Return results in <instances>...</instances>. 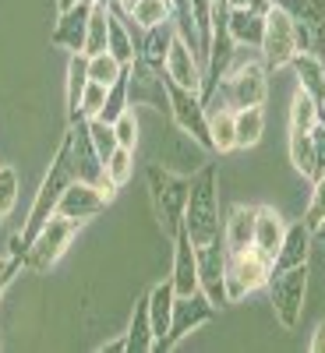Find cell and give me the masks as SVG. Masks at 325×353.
<instances>
[{
    "instance_id": "6da1fadb",
    "label": "cell",
    "mask_w": 325,
    "mask_h": 353,
    "mask_svg": "<svg viewBox=\"0 0 325 353\" xmlns=\"http://www.w3.org/2000/svg\"><path fill=\"white\" fill-rule=\"evenodd\" d=\"M75 181H78V173H75V159H71V141H68V134H64L61 149L53 152V163H50V170H46V176H43L36 198H32V209H28V219H25L21 233H14V237H11V251H14V254L25 258V248L32 244V237L46 226V219L57 212V201H61V194H64Z\"/></svg>"
},
{
    "instance_id": "7a4b0ae2",
    "label": "cell",
    "mask_w": 325,
    "mask_h": 353,
    "mask_svg": "<svg viewBox=\"0 0 325 353\" xmlns=\"http://www.w3.org/2000/svg\"><path fill=\"white\" fill-rule=\"evenodd\" d=\"M184 233L195 248L219 237V170L216 163H205L191 176L188 209H184Z\"/></svg>"
},
{
    "instance_id": "3957f363",
    "label": "cell",
    "mask_w": 325,
    "mask_h": 353,
    "mask_svg": "<svg viewBox=\"0 0 325 353\" xmlns=\"http://www.w3.org/2000/svg\"><path fill=\"white\" fill-rule=\"evenodd\" d=\"M265 64H255V61H244L241 57V46L233 53V61L223 74V81L216 85L213 99L205 106H230V110H244V106H262L265 96H269V78H265Z\"/></svg>"
},
{
    "instance_id": "277c9868",
    "label": "cell",
    "mask_w": 325,
    "mask_h": 353,
    "mask_svg": "<svg viewBox=\"0 0 325 353\" xmlns=\"http://www.w3.org/2000/svg\"><path fill=\"white\" fill-rule=\"evenodd\" d=\"M145 181H149V194H152V205H156L159 230L173 241L177 233L184 230V209H188L191 176L170 173L166 166H149V170H145Z\"/></svg>"
},
{
    "instance_id": "5b68a950",
    "label": "cell",
    "mask_w": 325,
    "mask_h": 353,
    "mask_svg": "<svg viewBox=\"0 0 325 353\" xmlns=\"http://www.w3.org/2000/svg\"><path fill=\"white\" fill-rule=\"evenodd\" d=\"M269 304L276 311V321L283 329H297L304 297H308V265H293V269H273L269 283Z\"/></svg>"
},
{
    "instance_id": "8992f818",
    "label": "cell",
    "mask_w": 325,
    "mask_h": 353,
    "mask_svg": "<svg viewBox=\"0 0 325 353\" xmlns=\"http://www.w3.org/2000/svg\"><path fill=\"white\" fill-rule=\"evenodd\" d=\"M78 226H81V223L64 219V216H57V212H53V216L46 219V226L32 237V244L25 248V269H28V272H36V276L50 272L53 265L64 258V251L71 248Z\"/></svg>"
},
{
    "instance_id": "52a82bcc",
    "label": "cell",
    "mask_w": 325,
    "mask_h": 353,
    "mask_svg": "<svg viewBox=\"0 0 325 353\" xmlns=\"http://www.w3.org/2000/svg\"><path fill=\"white\" fill-rule=\"evenodd\" d=\"M273 276V258L258 251L255 244L244 251H226V297L230 304L244 301L248 293L262 290Z\"/></svg>"
},
{
    "instance_id": "ba28073f",
    "label": "cell",
    "mask_w": 325,
    "mask_h": 353,
    "mask_svg": "<svg viewBox=\"0 0 325 353\" xmlns=\"http://www.w3.org/2000/svg\"><path fill=\"white\" fill-rule=\"evenodd\" d=\"M166 92H170V121L181 128L201 152H213V134H209V110L201 103V92L177 85L166 78ZM216 156V152H213Z\"/></svg>"
},
{
    "instance_id": "9c48e42d",
    "label": "cell",
    "mask_w": 325,
    "mask_h": 353,
    "mask_svg": "<svg viewBox=\"0 0 325 353\" xmlns=\"http://www.w3.org/2000/svg\"><path fill=\"white\" fill-rule=\"evenodd\" d=\"M216 304L205 297V293L198 290V293H188V297H173V314H170V329H166V336L156 343V353H170V350H177L181 346L195 329H201V325H209V321L216 318Z\"/></svg>"
},
{
    "instance_id": "30bf717a",
    "label": "cell",
    "mask_w": 325,
    "mask_h": 353,
    "mask_svg": "<svg viewBox=\"0 0 325 353\" xmlns=\"http://www.w3.org/2000/svg\"><path fill=\"white\" fill-rule=\"evenodd\" d=\"M301 53L297 46V28H293L290 14L273 4L265 11V36H262V64L265 71H276V68H290V61Z\"/></svg>"
},
{
    "instance_id": "8fae6325",
    "label": "cell",
    "mask_w": 325,
    "mask_h": 353,
    "mask_svg": "<svg viewBox=\"0 0 325 353\" xmlns=\"http://www.w3.org/2000/svg\"><path fill=\"white\" fill-rule=\"evenodd\" d=\"M273 4L290 14L301 53H311L325 64V0H273Z\"/></svg>"
},
{
    "instance_id": "7c38bea8",
    "label": "cell",
    "mask_w": 325,
    "mask_h": 353,
    "mask_svg": "<svg viewBox=\"0 0 325 353\" xmlns=\"http://www.w3.org/2000/svg\"><path fill=\"white\" fill-rule=\"evenodd\" d=\"M117 188L113 184H85V181H75L61 201H57V216H64V219H75V223H88V219H96L106 205L113 201Z\"/></svg>"
},
{
    "instance_id": "4fadbf2b",
    "label": "cell",
    "mask_w": 325,
    "mask_h": 353,
    "mask_svg": "<svg viewBox=\"0 0 325 353\" xmlns=\"http://www.w3.org/2000/svg\"><path fill=\"white\" fill-rule=\"evenodd\" d=\"M195 258H198V290L216 307H226L230 297H226V244H223V237L195 248Z\"/></svg>"
},
{
    "instance_id": "5bb4252c",
    "label": "cell",
    "mask_w": 325,
    "mask_h": 353,
    "mask_svg": "<svg viewBox=\"0 0 325 353\" xmlns=\"http://www.w3.org/2000/svg\"><path fill=\"white\" fill-rule=\"evenodd\" d=\"M128 99L131 106H152L170 117V92H166V74L145 61H135L128 68Z\"/></svg>"
},
{
    "instance_id": "9a60e30c",
    "label": "cell",
    "mask_w": 325,
    "mask_h": 353,
    "mask_svg": "<svg viewBox=\"0 0 325 353\" xmlns=\"http://www.w3.org/2000/svg\"><path fill=\"white\" fill-rule=\"evenodd\" d=\"M88 14H92V4H85V0H78V4L68 8V11H61L53 32H50V43L68 50V53H81L85 50V32H88Z\"/></svg>"
},
{
    "instance_id": "2e32d148",
    "label": "cell",
    "mask_w": 325,
    "mask_h": 353,
    "mask_svg": "<svg viewBox=\"0 0 325 353\" xmlns=\"http://www.w3.org/2000/svg\"><path fill=\"white\" fill-rule=\"evenodd\" d=\"M163 74H166L170 81H177V85L191 88V92H201V61H198L195 50H191L181 36H173V43H170Z\"/></svg>"
},
{
    "instance_id": "e0dca14e",
    "label": "cell",
    "mask_w": 325,
    "mask_h": 353,
    "mask_svg": "<svg viewBox=\"0 0 325 353\" xmlns=\"http://www.w3.org/2000/svg\"><path fill=\"white\" fill-rule=\"evenodd\" d=\"M170 283L177 297H188V293H198V258H195V244L191 237L181 230L173 237V269H170Z\"/></svg>"
},
{
    "instance_id": "ac0fdd59",
    "label": "cell",
    "mask_w": 325,
    "mask_h": 353,
    "mask_svg": "<svg viewBox=\"0 0 325 353\" xmlns=\"http://www.w3.org/2000/svg\"><path fill=\"white\" fill-rule=\"evenodd\" d=\"M311 244H315V230H311L304 219H301V223H286L283 244H279V251L273 254V269H293V265H308Z\"/></svg>"
},
{
    "instance_id": "d6986e66",
    "label": "cell",
    "mask_w": 325,
    "mask_h": 353,
    "mask_svg": "<svg viewBox=\"0 0 325 353\" xmlns=\"http://www.w3.org/2000/svg\"><path fill=\"white\" fill-rule=\"evenodd\" d=\"M255 216H258V205H233L219 237L226 244V251H244L255 244Z\"/></svg>"
},
{
    "instance_id": "ffe728a7",
    "label": "cell",
    "mask_w": 325,
    "mask_h": 353,
    "mask_svg": "<svg viewBox=\"0 0 325 353\" xmlns=\"http://www.w3.org/2000/svg\"><path fill=\"white\" fill-rule=\"evenodd\" d=\"M226 25H230V36H233V43H237V46L262 50V36H265V11H255V8H230Z\"/></svg>"
},
{
    "instance_id": "44dd1931",
    "label": "cell",
    "mask_w": 325,
    "mask_h": 353,
    "mask_svg": "<svg viewBox=\"0 0 325 353\" xmlns=\"http://www.w3.org/2000/svg\"><path fill=\"white\" fill-rule=\"evenodd\" d=\"M173 36H177V28H173L170 18L159 21V25H152V28H141V36H138V57H135V61H145V64H152V68L163 71Z\"/></svg>"
},
{
    "instance_id": "7402d4cb",
    "label": "cell",
    "mask_w": 325,
    "mask_h": 353,
    "mask_svg": "<svg viewBox=\"0 0 325 353\" xmlns=\"http://www.w3.org/2000/svg\"><path fill=\"white\" fill-rule=\"evenodd\" d=\"M283 233H286V219L273 209V205H258V216H255V248L265 254H276L283 244Z\"/></svg>"
},
{
    "instance_id": "603a6c76",
    "label": "cell",
    "mask_w": 325,
    "mask_h": 353,
    "mask_svg": "<svg viewBox=\"0 0 325 353\" xmlns=\"http://www.w3.org/2000/svg\"><path fill=\"white\" fill-rule=\"evenodd\" d=\"M290 68H293V74H297V85L304 88V92H308L318 106H325V64L318 61V57L297 53V57L290 61Z\"/></svg>"
},
{
    "instance_id": "cb8c5ba5",
    "label": "cell",
    "mask_w": 325,
    "mask_h": 353,
    "mask_svg": "<svg viewBox=\"0 0 325 353\" xmlns=\"http://www.w3.org/2000/svg\"><path fill=\"white\" fill-rule=\"evenodd\" d=\"M128 353H152L156 350V332H152V314H149V297L135 304L131 325H128Z\"/></svg>"
},
{
    "instance_id": "d4e9b609",
    "label": "cell",
    "mask_w": 325,
    "mask_h": 353,
    "mask_svg": "<svg viewBox=\"0 0 325 353\" xmlns=\"http://www.w3.org/2000/svg\"><path fill=\"white\" fill-rule=\"evenodd\" d=\"M265 131V110L262 106H244L233 110V134H237V149H255Z\"/></svg>"
},
{
    "instance_id": "484cf974",
    "label": "cell",
    "mask_w": 325,
    "mask_h": 353,
    "mask_svg": "<svg viewBox=\"0 0 325 353\" xmlns=\"http://www.w3.org/2000/svg\"><path fill=\"white\" fill-rule=\"evenodd\" d=\"M209 110V134H213V152H233L237 149V134H233V110L230 106H205Z\"/></svg>"
},
{
    "instance_id": "4316f807",
    "label": "cell",
    "mask_w": 325,
    "mask_h": 353,
    "mask_svg": "<svg viewBox=\"0 0 325 353\" xmlns=\"http://www.w3.org/2000/svg\"><path fill=\"white\" fill-rule=\"evenodd\" d=\"M318 121H322V106L297 85V92L290 99V134H311Z\"/></svg>"
},
{
    "instance_id": "83f0119b",
    "label": "cell",
    "mask_w": 325,
    "mask_h": 353,
    "mask_svg": "<svg viewBox=\"0 0 325 353\" xmlns=\"http://www.w3.org/2000/svg\"><path fill=\"white\" fill-rule=\"evenodd\" d=\"M173 283L166 279V283H156L152 290H149V314H152V332H156V343L166 336V329H170V314H173Z\"/></svg>"
},
{
    "instance_id": "f1b7e54d",
    "label": "cell",
    "mask_w": 325,
    "mask_h": 353,
    "mask_svg": "<svg viewBox=\"0 0 325 353\" xmlns=\"http://www.w3.org/2000/svg\"><path fill=\"white\" fill-rule=\"evenodd\" d=\"M85 85H88V57L71 53V61H68V121L78 117V103H81Z\"/></svg>"
},
{
    "instance_id": "f546056e",
    "label": "cell",
    "mask_w": 325,
    "mask_h": 353,
    "mask_svg": "<svg viewBox=\"0 0 325 353\" xmlns=\"http://www.w3.org/2000/svg\"><path fill=\"white\" fill-rule=\"evenodd\" d=\"M110 39V8L106 4H92V14H88V32H85V57H96L106 50Z\"/></svg>"
},
{
    "instance_id": "4dcf8cb0",
    "label": "cell",
    "mask_w": 325,
    "mask_h": 353,
    "mask_svg": "<svg viewBox=\"0 0 325 353\" xmlns=\"http://www.w3.org/2000/svg\"><path fill=\"white\" fill-rule=\"evenodd\" d=\"M290 163L301 176L315 181L318 176V166H315V141L311 134H290Z\"/></svg>"
},
{
    "instance_id": "1f68e13d",
    "label": "cell",
    "mask_w": 325,
    "mask_h": 353,
    "mask_svg": "<svg viewBox=\"0 0 325 353\" xmlns=\"http://www.w3.org/2000/svg\"><path fill=\"white\" fill-rule=\"evenodd\" d=\"M124 71H128V68L117 61L110 50H103V53H96V57H88V78L99 81V85H106V88H110L117 78H121Z\"/></svg>"
},
{
    "instance_id": "d6a6232c",
    "label": "cell",
    "mask_w": 325,
    "mask_h": 353,
    "mask_svg": "<svg viewBox=\"0 0 325 353\" xmlns=\"http://www.w3.org/2000/svg\"><path fill=\"white\" fill-rule=\"evenodd\" d=\"M124 110H131V99H128V71H124L121 78H117V81L106 88V106H103V113H99V121L113 124Z\"/></svg>"
},
{
    "instance_id": "836d02e7",
    "label": "cell",
    "mask_w": 325,
    "mask_h": 353,
    "mask_svg": "<svg viewBox=\"0 0 325 353\" xmlns=\"http://www.w3.org/2000/svg\"><path fill=\"white\" fill-rule=\"evenodd\" d=\"M131 176H135V149H117V152L106 159V181L121 191Z\"/></svg>"
},
{
    "instance_id": "e575fe53",
    "label": "cell",
    "mask_w": 325,
    "mask_h": 353,
    "mask_svg": "<svg viewBox=\"0 0 325 353\" xmlns=\"http://www.w3.org/2000/svg\"><path fill=\"white\" fill-rule=\"evenodd\" d=\"M103 106H106V85H99V81L88 78L85 92H81V103H78V117H75V121H92V117H99V113H103Z\"/></svg>"
},
{
    "instance_id": "d590c367",
    "label": "cell",
    "mask_w": 325,
    "mask_h": 353,
    "mask_svg": "<svg viewBox=\"0 0 325 353\" xmlns=\"http://www.w3.org/2000/svg\"><path fill=\"white\" fill-rule=\"evenodd\" d=\"M128 14H131L141 28H152V25H159V21L170 18V0H138Z\"/></svg>"
},
{
    "instance_id": "8d00e7d4",
    "label": "cell",
    "mask_w": 325,
    "mask_h": 353,
    "mask_svg": "<svg viewBox=\"0 0 325 353\" xmlns=\"http://www.w3.org/2000/svg\"><path fill=\"white\" fill-rule=\"evenodd\" d=\"M88 134H92V145H96V152H99V159H103V166H106V159L121 149V145H117V134H113V124L92 117V121H88Z\"/></svg>"
},
{
    "instance_id": "74e56055",
    "label": "cell",
    "mask_w": 325,
    "mask_h": 353,
    "mask_svg": "<svg viewBox=\"0 0 325 353\" xmlns=\"http://www.w3.org/2000/svg\"><path fill=\"white\" fill-rule=\"evenodd\" d=\"M113 134H117V145H121V149H138V117H135V106L124 110L113 121Z\"/></svg>"
},
{
    "instance_id": "f35d334b",
    "label": "cell",
    "mask_w": 325,
    "mask_h": 353,
    "mask_svg": "<svg viewBox=\"0 0 325 353\" xmlns=\"http://www.w3.org/2000/svg\"><path fill=\"white\" fill-rule=\"evenodd\" d=\"M18 201V173L11 166H0V219H8Z\"/></svg>"
},
{
    "instance_id": "ab89813d",
    "label": "cell",
    "mask_w": 325,
    "mask_h": 353,
    "mask_svg": "<svg viewBox=\"0 0 325 353\" xmlns=\"http://www.w3.org/2000/svg\"><path fill=\"white\" fill-rule=\"evenodd\" d=\"M304 223H308L311 230H318V226L325 223V173L315 176V191H311V201H308Z\"/></svg>"
},
{
    "instance_id": "60d3db41",
    "label": "cell",
    "mask_w": 325,
    "mask_h": 353,
    "mask_svg": "<svg viewBox=\"0 0 325 353\" xmlns=\"http://www.w3.org/2000/svg\"><path fill=\"white\" fill-rule=\"evenodd\" d=\"M21 269H25V258L21 254H14V251L11 254H0V297H4V290L14 283V276Z\"/></svg>"
},
{
    "instance_id": "b9f144b4",
    "label": "cell",
    "mask_w": 325,
    "mask_h": 353,
    "mask_svg": "<svg viewBox=\"0 0 325 353\" xmlns=\"http://www.w3.org/2000/svg\"><path fill=\"white\" fill-rule=\"evenodd\" d=\"M311 141H315V166H318V176H322V173H325V121L315 124Z\"/></svg>"
},
{
    "instance_id": "7bdbcfd3",
    "label": "cell",
    "mask_w": 325,
    "mask_h": 353,
    "mask_svg": "<svg viewBox=\"0 0 325 353\" xmlns=\"http://www.w3.org/2000/svg\"><path fill=\"white\" fill-rule=\"evenodd\" d=\"M308 350H311V353H325V321H318V325H315Z\"/></svg>"
},
{
    "instance_id": "ee69618b",
    "label": "cell",
    "mask_w": 325,
    "mask_h": 353,
    "mask_svg": "<svg viewBox=\"0 0 325 353\" xmlns=\"http://www.w3.org/2000/svg\"><path fill=\"white\" fill-rule=\"evenodd\" d=\"M99 353H128V339H117V343H103Z\"/></svg>"
},
{
    "instance_id": "f6af8a7d",
    "label": "cell",
    "mask_w": 325,
    "mask_h": 353,
    "mask_svg": "<svg viewBox=\"0 0 325 353\" xmlns=\"http://www.w3.org/2000/svg\"><path fill=\"white\" fill-rule=\"evenodd\" d=\"M75 4H78V0H57V14L68 11V8H75Z\"/></svg>"
},
{
    "instance_id": "bcb514c9",
    "label": "cell",
    "mask_w": 325,
    "mask_h": 353,
    "mask_svg": "<svg viewBox=\"0 0 325 353\" xmlns=\"http://www.w3.org/2000/svg\"><path fill=\"white\" fill-rule=\"evenodd\" d=\"M315 241H318V244H322V248H325V223H322V226H318V230H315Z\"/></svg>"
},
{
    "instance_id": "7dc6e473",
    "label": "cell",
    "mask_w": 325,
    "mask_h": 353,
    "mask_svg": "<svg viewBox=\"0 0 325 353\" xmlns=\"http://www.w3.org/2000/svg\"><path fill=\"white\" fill-rule=\"evenodd\" d=\"M230 8H251V0H226Z\"/></svg>"
},
{
    "instance_id": "c3c4849f",
    "label": "cell",
    "mask_w": 325,
    "mask_h": 353,
    "mask_svg": "<svg viewBox=\"0 0 325 353\" xmlns=\"http://www.w3.org/2000/svg\"><path fill=\"white\" fill-rule=\"evenodd\" d=\"M117 4H121V8H124V11H131V8H135V4H138V0H117Z\"/></svg>"
},
{
    "instance_id": "681fc988",
    "label": "cell",
    "mask_w": 325,
    "mask_h": 353,
    "mask_svg": "<svg viewBox=\"0 0 325 353\" xmlns=\"http://www.w3.org/2000/svg\"><path fill=\"white\" fill-rule=\"evenodd\" d=\"M85 4H106V0H85Z\"/></svg>"
}]
</instances>
